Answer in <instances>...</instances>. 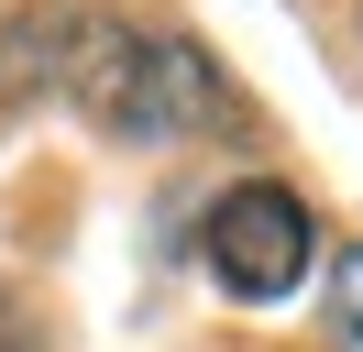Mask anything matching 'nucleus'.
Returning <instances> with one entry per match:
<instances>
[{
	"label": "nucleus",
	"instance_id": "obj_1",
	"mask_svg": "<svg viewBox=\"0 0 363 352\" xmlns=\"http://www.w3.org/2000/svg\"><path fill=\"white\" fill-rule=\"evenodd\" d=\"M67 88L77 110H89V132H111V143H187V132L231 121V77L209 66L199 33H177V22H143V11H77L67 33Z\"/></svg>",
	"mask_w": 363,
	"mask_h": 352
},
{
	"label": "nucleus",
	"instance_id": "obj_2",
	"mask_svg": "<svg viewBox=\"0 0 363 352\" xmlns=\"http://www.w3.org/2000/svg\"><path fill=\"white\" fill-rule=\"evenodd\" d=\"M199 253H209V275H220V297L275 308V297H297L308 264H319V209L286 187V176H242V187L209 198Z\"/></svg>",
	"mask_w": 363,
	"mask_h": 352
},
{
	"label": "nucleus",
	"instance_id": "obj_3",
	"mask_svg": "<svg viewBox=\"0 0 363 352\" xmlns=\"http://www.w3.org/2000/svg\"><path fill=\"white\" fill-rule=\"evenodd\" d=\"M67 33H77V0H45V11H11V22H0V110L67 77Z\"/></svg>",
	"mask_w": 363,
	"mask_h": 352
},
{
	"label": "nucleus",
	"instance_id": "obj_4",
	"mask_svg": "<svg viewBox=\"0 0 363 352\" xmlns=\"http://www.w3.org/2000/svg\"><path fill=\"white\" fill-rule=\"evenodd\" d=\"M330 330H341V352H363V242H341V264H330Z\"/></svg>",
	"mask_w": 363,
	"mask_h": 352
},
{
	"label": "nucleus",
	"instance_id": "obj_5",
	"mask_svg": "<svg viewBox=\"0 0 363 352\" xmlns=\"http://www.w3.org/2000/svg\"><path fill=\"white\" fill-rule=\"evenodd\" d=\"M0 352H45V319H33L11 286H0Z\"/></svg>",
	"mask_w": 363,
	"mask_h": 352
}]
</instances>
